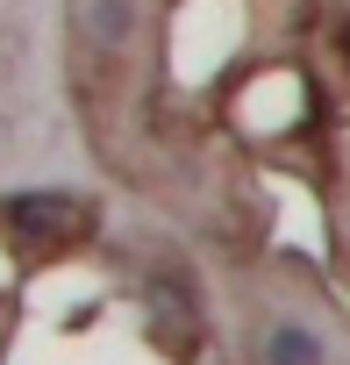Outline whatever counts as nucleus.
<instances>
[{
  "label": "nucleus",
  "instance_id": "nucleus-3",
  "mask_svg": "<svg viewBox=\"0 0 350 365\" xmlns=\"http://www.w3.org/2000/svg\"><path fill=\"white\" fill-rule=\"evenodd\" d=\"M86 29H93L107 51H122L129 29H136V8H129V0H93V8H86Z\"/></svg>",
  "mask_w": 350,
  "mask_h": 365
},
{
  "label": "nucleus",
  "instance_id": "nucleus-2",
  "mask_svg": "<svg viewBox=\"0 0 350 365\" xmlns=\"http://www.w3.org/2000/svg\"><path fill=\"white\" fill-rule=\"evenodd\" d=\"M265 358H272V365H322V344H314V329L279 322V329L265 336Z\"/></svg>",
  "mask_w": 350,
  "mask_h": 365
},
{
  "label": "nucleus",
  "instance_id": "nucleus-1",
  "mask_svg": "<svg viewBox=\"0 0 350 365\" xmlns=\"http://www.w3.org/2000/svg\"><path fill=\"white\" fill-rule=\"evenodd\" d=\"M0 230H8L22 251H72L93 237V208L65 187H29L15 201H0Z\"/></svg>",
  "mask_w": 350,
  "mask_h": 365
}]
</instances>
